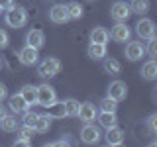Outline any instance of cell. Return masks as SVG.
<instances>
[{
	"label": "cell",
	"instance_id": "obj_6",
	"mask_svg": "<svg viewBox=\"0 0 157 147\" xmlns=\"http://www.w3.org/2000/svg\"><path fill=\"white\" fill-rule=\"evenodd\" d=\"M81 139H82V143H86V145H94V143L100 141V130L94 127L92 124H85V127H82V131H81Z\"/></svg>",
	"mask_w": 157,
	"mask_h": 147
},
{
	"label": "cell",
	"instance_id": "obj_12",
	"mask_svg": "<svg viewBox=\"0 0 157 147\" xmlns=\"http://www.w3.org/2000/svg\"><path fill=\"white\" fill-rule=\"evenodd\" d=\"M110 36H112V39L114 41H128L130 39V36H132V32H130V28L126 26L124 22H118L114 28H112V32H110Z\"/></svg>",
	"mask_w": 157,
	"mask_h": 147
},
{
	"label": "cell",
	"instance_id": "obj_37",
	"mask_svg": "<svg viewBox=\"0 0 157 147\" xmlns=\"http://www.w3.org/2000/svg\"><path fill=\"white\" fill-rule=\"evenodd\" d=\"M6 96H8V90H6V86H4L2 82H0V102H2Z\"/></svg>",
	"mask_w": 157,
	"mask_h": 147
},
{
	"label": "cell",
	"instance_id": "obj_5",
	"mask_svg": "<svg viewBox=\"0 0 157 147\" xmlns=\"http://www.w3.org/2000/svg\"><path fill=\"white\" fill-rule=\"evenodd\" d=\"M51 102H55V88L49 85H39L37 86V104L45 108Z\"/></svg>",
	"mask_w": 157,
	"mask_h": 147
},
{
	"label": "cell",
	"instance_id": "obj_15",
	"mask_svg": "<svg viewBox=\"0 0 157 147\" xmlns=\"http://www.w3.org/2000/svg\"><path fill=\"white\" fill-rule=\"evenodd\" d=\"M28 108H29V104L24 100V96L20 94V92L14 94V96H10V110H12L14 114H24Z\"/></svg>",
	"mask_w": 157,
	"mask_h": 147
},
{
	"label": "cell",
	"instance_id": "obj_18",
	"mask_svg": "<svg viewBox=\"0 0 157 147\" xmlns=\"http://www.w3.org/2000/svg\"><path fill=\"white\" fill-rule=\"evenodd\" d=\"M108 39H110V33H108V29L104 28H94L90 32V43H108Z\"/></svg>",
	"mask_w": 157,
	"mask_h": 147
},
{
	"label": "cell",
	"instance_id": "obj_23",
	"mask_svg": "<svg viewBox=\"0 0 157 147\" xmlns=\"http://www.w3.org/2000/svg\"><path fill=\"white\" fill-rule=\"evenodd\" d=\"M63 108H65V116L75 118L78 114V108H81V104H78L75 98H69V100H63Z\"/></svg>",
	"mask_w": 157,
	"mask_h": 147
},
{
	"label": "cell",
	"instance_id": "obj_19",
	"mask_svg": "<svg viewBox=\"0 0 157 147\" xmlns=\"http://www.w3.org/2000/svg\"><path fill=\"white\" fill-rule=\"evenodd\" d=\"M0 127H2L4 131H16L18 127H20V122L16 120V116L4 114L2 118H0Z\"/></svg>",
	"mask_w": 157,
	"mask_h": 147
},
{
	"label": "cell",
	"instance_id": "obj_30",
	"mask_svg": "<svg viewBox=\"0 0 157 147\" xmlns=\"http://www.w3.org/2000/svg\"><path fill=\"white\" fill-rule=\"evenodd\" d=\"M147 53H149V57H151V59H155V57H157V39H155V37H149Z\"/></svg>",
	"mask_w": 157,
	"mask_h": 147
},
{
	"label": "cell",
	"instance_id": "obj_28",
	"mask_svg": "<svg viewBox=\"0 0 157 147\" xmlns=\"http://www.w3.org/2000/svg\"><path fill=\"white\" fill-rule=\"evenodd\" d=\"M116 108H118V102L114 98H110V96H106L104 100L100 102V110L102 112H116Z\"/></svg>",
	"mask_w": 157,
	"mask_h": 147
},
{
	"label": "cell",
	"instance_id": "obj_17",
	"mask_svg": "<svg viewBox=\"0 0 157 147\" xmlns=\"http://www.w3.org/2000/svg\"><path fill=\"white\" fill-rule=\"evenodd\" d=\"M141 77H144L145 81H155L157 78V63H155V59L147 61L145 65L141 67Z\"/></svg>",
	"mask_w": 157,
	"mask_h": 147
},
{
	"label": "cell",
	"instance_id": "obj_33",
	"mask_svg": "<svg viewBox=\"0 0 157 147\" xmlns=\"http://www.w3.org/2000/svg\"><path fill=\"white\" fill-rule=\"evenodd\" d=\"M147 126H149L151 131H157V114H151L147 118Z\"/></svg>",
	"mask_w": 157,
	"mask_h": 147
},
{
	"label": "cell",
	"instance_id": "obj_7",
	"mask_svg": "<svg viewBox=\"0 0 157 147\" xmlns=\"http://www.w3.org/2000/svg\"><path fill=\"white\" fill-rule=\"evenodd\" d=\"M78 120L85 122V124H92V122L96 120L98 116V110L94 104H90V102H85V104H81V108H78Z\"/></svg>",
	"mask_w": 157,
	"mask_h": 147
},
{
	"label": "cell",
	"instance_id": "obj_20",
	"mask_svg": "<svg viewBox=\"0 0 157 147\" xmlns=\"http://www.w3.org/2000/svg\"><path fill=\"white\" fill-rule=\"evenodd\" d=\"M88 57L90 59H104L106 57V45L104 43H90L88 45Z\"/></svg>",
	"mask_w": 157,
	"mask_h": 147
},
{
	"label": "cell",
	"instance_id": "obj_3",
	"mask_svg": "<svg viewBox=\"0 0 157 147\" xmlns=\"http://www.w3.org/2000/svg\"><path fill=\"white\" fill-rule=\"evenodd\" d=\"M110 16L116 20V22H126L128 18L132 16V8H130V4H126V2H114L112 4V8H110Z\"/></svg>",
	"mask_w": 157,
	"mask_h": 147
},
{
	"label": "cell",
	"instance_id": "obj_36",
	"mask_svg": "<svg viewBox=\"0 0 157 147\" xmlns=\"http://www.w3.org/2000/svg\"><path fill=\"white\" fill-rule=\"evenodd\" d=\"M71 141H69V137H65V139H59V141H53V143H49L51 147H55V145H69Z\"/></svg>",
	"mask_w": 157,
	"mask_h": 147
},
{
	"label": "cell",
	"instance_id": "obj_38",
	"mask_svg": "<svg viewBox=\"0 0 157 147\" xmlns=\"http://www.w3.org/2000/svg\"><path fill=\"white\" fill-rule=\"evenodd\" d=\"M4 114H6V110H4V106H2V102H0V118H2Z\"/></svg>",
	"mask_w": 157,
	"mask_h": 147
},
{
	"label": "cell",
	"instance_id": "obj_24",
	"mask_svg": "<svg viewBox=\"0 0 157 147\" xmlns=\"http://www.w3.org/2000/svg\"><path fill=\"white\" fill-rule=\"evenodd\" d=\"M47 108V116L49 118H63L65 116V108H63V102H51L49 106H45Z\"/></svg>",
	"mask_w": 157,
	"mask_h": 147
},
{
	"label": "cell",
	"instance_id": "obj_32",
	"mask_svg": "<svg viewBox=\"0 0 157 147\" xmlns=\"http://www.w3.org/2000/svg\"><path fill=\"white\" fill-rule=\"evenodd\" d=\"M8 33L4 32V29H0V49H6L8 47Z\"/></svg>",
	"mask_w": 157,
	"mask_h": 147
},
{
	"label": "cell",
	"instance_id": "obj_27",
	"mask_svg": "<svg viewBox=\"0 0 157 147\" xmlns=\"http://www.w3.org/2000/svg\"><path fill=\"white\" fill-rule=\"evenodd\" d=\"M130 8H132V12H136V14H145L147 10H149V0H132Z\"/></svg>",
	"mask_w": 157,
	"mask_h": 147
},
{
	"label": "cell",
	"instance_id": "obj_39",
	"mask_svg": "<svg viewBox=\"0 0 157 147\" xmlns=\"http://www.w3.org/2000/svg\"><path fill=\"white\" fill-rule=\"evenodd\" d=\"M0 69H2V59H0Z\"/></svg>",
	"mask_w": 157,
	"mask_h": 147
},
{
	"label": "cell",
	"instance_id": "obj_13",
	"mask_svg": "<svg viewBox=\"0 0 157 147\" xmlns=\"http://www.w3.org/2000/svg\"><path fill=\"white\" fill-rule=\"evenodd\" d=\"M106 143L108 145H122V143H124V130L118 127V126L108 127V131H106Z\"/></svg>",
	"mask_w": 157,
	"mask_h": 147
},
{
	"label": "cell",
	"instance_id": "obj_10",
	"mask_svg": "<svg viewBox=\"0 0 157 147\" xmlns=\"http://www.w3.org/2000/svg\"><path fill=\"white\" fill-rule=\"evenodd\" d=\"M18 57H20V63L22 65H26V67H29V65H36L37 63V49L36 47H29V45H26L22 49V51L18 53Z\"/></svg>",
	"mask_w": 157,
	"mask_h": 147
},
{
	"label": "cell",
	"instance_id": "obj_8",
	"mask_svg": "<svg viewBox=\"0 0 157 147\" xmlns=\"http://www.w3.org/2000/svg\"><path fill=\"white\" fill-rule=\"evenodd\" d=\"M108 96L114 98L116 102L124 100V98L128 96V86H126V82H122V81L110 82V86H108Z\"/></svg>",
	"mask_w": 157,
	"mask_h": 147
},
{
	"label": "cell",
	"instance_id": "obj_35",
	"mask_svg": "<svg viewBox=\"0 0 157 147\" xmlns=\"http://www.w3.org/2000/svg\"><path fill=\"white\" fill-rule=\"evenodd\" d=\"M14 6V0H0V8L2 10H8Z\"/></svg>",
	"mask_w": 157,
	"mask_h": 147
},
{
	"label": "cell",
	"instance_id": "obj_31",
	"mask_svg": "<svg viewBox=\"0 0 157 147\" xmlns=\"http://www.w3.org/2000/svg\"><path fill=\"white\" fill-rule=\"evenodd\" d=\"M20 130V137H26V139H32L33 137V127H29V126H22V127H18Z\"/></svg>",
	"mask_w": 157,
	"mask_h": 147
},
{
	"label": "cell",
	"instance_id": "obj_22",
	"mask_svg": "<svg viewBox=\"0 0 157 147\" xmlns=\"http://www.w3.org/2000/svg\"><path fill=\"white\" fill-rule=\"evenodd\" d=\"M96 120H98V124H100L102 127H112V126H116V112H102L100 116H96Z\"/></svg>",
	"mask_w": 157,
	"mask_h": 147
},
{
	"label": "cell",
	"instance_id": "obj_40",
	"mask_svg": "<svg viewBox=\"0 0 157 147\" xmlns=\"http://www.w3.org/2000/svg\"><path fill=\"white\" fill-rule=\"evenodd\" d=\"M0 12H2V8H0Z\"/></svg>",
	"mask_w": 157,
	"mask_h": 147
},
{
	"label": "cell",
	"instance_id": "obj_11",
	"mask_svg": "<svg viewBox=\"0 0 157 147\" xmlns=\"http://www.w3.org/2000/svg\"><path fill=\"white\" fill-rule=\"evenodd\" d=\"M144 55H145V47L141 45L140 41H130L126 45V57L130 59V61H140Z\"/></svg>",
	"mask_w": 157,
	"mask_h": 147
},
{
	"label": "cell",
	"instance_id": "obj_29",
	"mask_svg": "<svg viewBox=\"0 0 157 147\" xmlns=\"http://www.w3.org/2000/svg\"><path fill=\"white\" fill-rule=\"evenodd\" d=\"M37 120V114L36 112H29V108L26 112H24V118H22V124L24 126H29V127H33V122Z\"/></svg>",
	"mask_w": 157,
	"mask_h": 147
},
{
	"label": "cell",
	"instance_id": "obj_25",
	"mask_svg": "<svg viewBox=\"0 0 157 147\" xmlns=\"http://www.w3.org/2000/svg\"><path fill=\"white\" fill-rule=\"evenodd\" d=\"M104 71H106V73H110V75H118V73L122 71L120 61H116V59H112V57L104 59Z\"/></svg>",
	"mask_w": 157,
	"mask_h": 147
},
{
	"label": "cell",
	"instance_id": "obj_16",
	"mask_svg": "<svg viewBox=\"0 0 157 147\" xmlns=\"http://www.w3.org/2000/svg\"><path fill=\"white\" fill-rule=\"evenodd\" d=\"M20 94L24 96V100L28 102L29 106H33V104H37V86H32V85H26L20 90Z\"/></svg>",
	"mask_w": 157,
	"mask_h": 147
},
{
	"label": "cell",
	"instance_id": "obj_21",
	"mask_svg": "<svg viewBox=\"0 0 157 147\" xmlns=\"http://www.w3.org/2000/svg\"><path fill=\"white\" fill-rule=\"evenodd\" d=\"M49 126H51V118L37 114V120L33 122V131H36V134H45L49 130Z\"/></svg>",
	"mask_w": 157,
	"mask_h": 147
},
{
	"label": "cell",
	"instance_id": "obj_34",
	"mask_svg": "<svg viewBox=\"0 0 157 147\" xmlns=\"http://www.w3.org/2000/svg\"><path fill=\"white\" fill-rule=\"evenodd\" d=\"M16 145L29 147V145H32V139H26V137H18V139H16Z\"/></svg>",
	"mask_w": 157,
	"mask_h": 147
},
{
	"label": "cell",
	"instance_id": "obj_14",
	"mask_svg": "<svg viewBox=\"0 0 157 147\" xmlns=\"http://www.w3.org/2000/svg\"><path fill=\"white\" fill-rule=\"evenodd\" d=\"M26 41H28L29 47H36L37 51H39V49L43 47V43H45V36H43L41 29H32V32H28Z\"/></svg>",
	"mask_w": 157,
	"mask_h": 147
},
{
	"label": "cell",
	"instance_id": "obj_1",
	"mask_svg": "<svg viewBox=\"0 0 157 147\" xmlns=\"http://www.w3.org/2000/svg\"><path fill=\"white\" fill-rule=\"evenodd\" d=\"M26 22H28V12H26V8H22V6H12V8H8V12H6V24H8L10 28H14V29L24 28V26H26Z\"/></svg>",
	"mask_w": 157,
	"mask_h": 147
},
{
	"label": "cell",
	"instance_id": "obj_26",
	"mask_svg": "<svg viewBox=\"0 0 157 147\" xmlns=\"http://www.w3.org/2000/svg\"><path fill=\"white\" fill-rule=\"evenodd\" d=\"M82 8L78 2H71V4H67V12H69V20H78L82 16Z\"/></svg>",
	"mask_w": 157,
	"mask_h": 147
},
{
	"label": "cell",
	"instance_id": "obj_2",
	"mask_svg": "<svg viewBox=\"0 0 157 147\" xmlns=\"http://www.w3.org/2000/svg\"><path fill=\"white\" fill-rule=\"evenodd\" d=\"M59 71H61V61H59V59H55V57L43 59V61L39 63V67H37V75L41 77V78L55 77Z\"/></svg>",
	"mask_w": 157,
	"mask_h": 147
},
{
	"label": "cell",
	"instance_id": "obj_9",
	"mask_svg": "<svg viewBox=\"0 0 157 147\" xmlns=\"http://www.w3.org/2000/svg\"><path fill=\"white\" fill-rule=\"evenodd\" d=\"M49 20H51L53 24H65L69 20V12H67L65 4H55V6H51V10H49Z\"/></svg>",
	"mask_w": 157,
	"mask_h": 147
},
{
	"label": "cell",
	"instance_id": "obj_4",
	"mask_svg": "<svg viewBox=\"0 0 157 147\" xmlns=\"http://www.w3.org/2000/svg\"><path fill=\"white\" fill-rule=\"evenodd\" d=\"M136 33H137L141 39L155 37V24H153V20H149V18L140 20V22L136 24Z\"/></svg>",
	"mask_w": 157,
	"mask_h": 147
}]
</instances>
